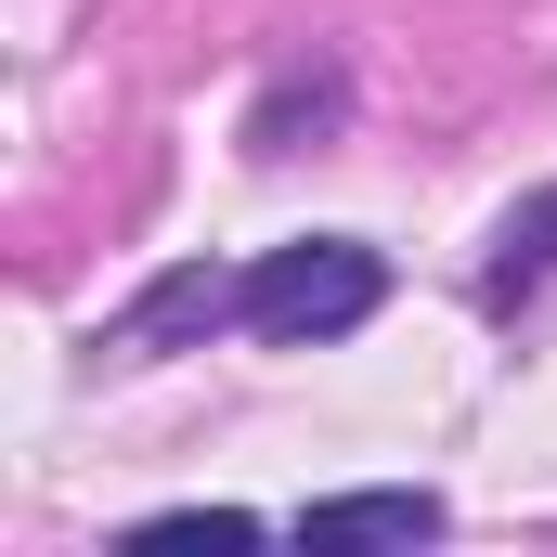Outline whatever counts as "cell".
<instances>
[{
	"label": "cell",
	"mask_w": 557,
	"mask_h": 557,
	"mask_svg": "<svg viewBox=\"0 0 557 557\" xmlns=\"http://www.w3.org/2000/svg\"><path fill=\"white\" fill-rule=\"evenodd\" d=\"M350 117V65H311V78H273L260 104H247V156H298V143H324Z\"/></svg>",
	"instance_id": "cell-4"
},
{
	"label": "cell",
	"mask_w": 557,
	"mask_h": 557,
	"mask_svg": "<svg viewBox=\"0 0 557 557\" xmlns=\"http://www.w3.org/2000/svg\"><path fill=\"white\" fill-rule=\"evenodd\" d=\"M234 285H247V273H221V260H169V273L91 337V363H169V350H208V337L234 324Z\"/></svg>",
	"instance_id": "cell-2"
},
{
	"label": "cell",
	"mask_w": 557,
	"mask_h": 557,
	"mask_svg": "<svg viewBox=\"0 0 557 557\" xmlns=\"http://www.w3.org/2000/svg\"><path fill=\"white\" fill-rule=\"evenodd\" d=\"M131 545H260V519L247 506H169V519H143Z\"/></svg>",
	"instance_id": "cell-6"
},
{
	"label": "cell",
	"mask_w": 557,
	"mask_h": 557,
	"mask_svg": "<svg viewBox=\"0 0 557 557\" xmlns=\"http://www.w3.org/2000/svg\"><path fill=\"white\" fill-rule=\"evenodd\" d=\"M376 298H389V260H376L363 234H298V247H273V260H247L234 324H247L260 350H324V337L376 324Z\"/></svg>",
	"instance_id": "cell-1"
},
{
	"label": "cell",
	"mask_w": 557,
	"mask_h": 557,
	"mask_svg": "<svg viewBox=\"0 0 557 557\" xmlns=\"http://www.w3.org/2000/svg\"><path fill=\"white\" fill-rule=\"evenodd\" d=\"M545 273H557V182H545V195H519V208L493 221L480 298H493V311H519V298H545Z\"/></svg>",
	"instance_id": "cell-5"
},
{
	"label": "cell",
	"mask_w": 557,
	"mask_h": 557,
	"mask_svg": "<svg viewBox=\"0 0 557 557\" xmlns=\"http://www.w3.org/2000/svg\"><path fill=\"white\" fill-rule=\"evenodd\" d=\"M454 532V506L428 493V480H376V493H311L298 506V545L311 557H350V545H441Z\"/></svg>",
	"instance_id": "cell-3"
}]
</instances>
